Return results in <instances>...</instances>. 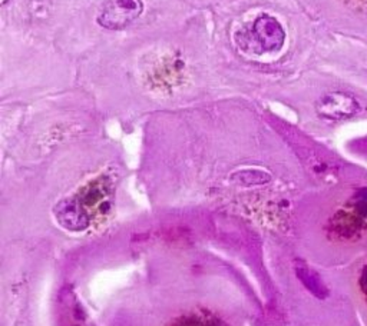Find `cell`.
Returning a JSON list of instances; mask_svg holds the SVG:
<instances>
[{
    "label": "cell",
    "instance_id": "obj_6",
    "mask_svg": "<svg viewBox=\"0 0 367 326\" xmlns=\"http://www.w3.org/2000/svg\"><path fill=\"white\" fill-rule=\"evenodd\" d=\"M360 288H361L364 296L367 298V266L363 269L361 275H360Z\"/></svg>",
    "mask_w": 367,
    "mask_h": 326
},
{
    "label": "cell",
    "instance_id": "obj_1",
    "mask_svg": "<svg viewBox=\"0 0 367 326\" xmlns=\"http://www.w3.org/2000/svg\"><path fill=\"white\" fill-rule=\"evenodd\" d=\"M142 11V0H107L99 11L98 23L108 30H121L132 25Z\"/></svg>",
    "mask_w": 367,
    "mask_h": 326
},
{
    "label": "cell",
    "instance_id": "obj_5",
    "mask_svg": "<svg viewBox=\"0 0 367 326\" xmlns=\"http://www.w3.org/2000/svg\"><path fill=\"white\" fill-rule=\"evenodd\" d=\"M354 207H356V210L361 216L367 217V189H363V191L356 193V196H354Z\"/></svg>",
    "mask_w": 367,
    "mask_h": 326
},
{
    "label": "cell",
    "instance_id": "obj_4",
    "mask_svg": "<svg viewBox=\"0 0 367 326\" xmlns=\"http://www.w3.org/2000/svg\"><path fill=\"white\" fill-rule=\"evenodd\" d=\"M298 277L301 278L303 284H305V286L314 294L318 295L319 298H325L327 295V289L326 286L323 285V282L320 281V278L318 277V274H314V272H311L308 267H298L297 270Z\"/></svg>",
    "mask_w": 367,
    "mask_h": 326
},
{
    "label": "cell",
    "instance_id": "obj_3",
    "mask_svg": "<svg viewBox=\"0 0 367 326\" xmlns=\"http://www.w3.org/2000/svg\"><path fill=\"white\" fill-rule=\"evenodd\" d=\"M251 36L255 40V46H258L260 50L264 53L279 52L286 40L283 26L270 15H261L254 20Z\"/></svg>",
    "mask_w": 367,
    "mask_h": 326
},
{
    "label": "cell",
    "instance_id": "obj_2",
    "mask_svg": "<svg viewBox=\"0 0 367 326\" xmlns=\"http://www.w3.org/2000/svg\"><path fill=\"white\" fill-rule=\"evenodd\" d=\"M359 102L354 96L344 92H329L323 95L318 103L316 111L320 118L327 121H344L359 112Z\"/></svg>",
    "mask_w": 367,
    "mask_h": 326
}]
</instances>
